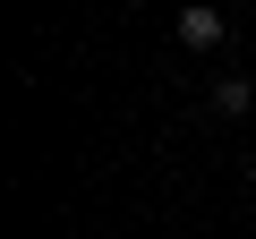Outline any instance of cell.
Here are the masks:
<instances>
[{
  "instance_id": "7a4b0ae2",
  "label": "cell",
  "mask_w": 256,
  "mask_h": 239,
  "mask_svg": "<svg viewBox=\"0 0 256 239\" xmlns=\"http://www.w3.org/2000/svg\"><path fill=\"white\" fill-rule=\"evenodd\" d=\"M205 102H214L222 120H239V111H256V86H248V77H222V86H214Z\"/></svg>"
},
{
  "instance_id": "6da1fadb",
  "label": "cell",
  "mask_w": 256,
  "mask_h": 239,
  "mask_svg": "<svg viewBox=\"0 0 256 239\" xmlns=\"http://www.w3.org/2000/svg\"><path fill=\"white\" fill-rule=\"evenodd\" d=\"M180 43H188V52H222V9H205V0L180 9Z\"/></svg>"
}]
</instances>
